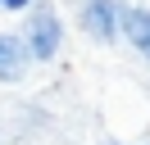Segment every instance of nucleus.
Instances as JSON below:
<instances>
[{"label": "nucleus", "mask_w": 150, "mask_h": 145, "mask_svg": "<svg viewBox=\"0 0 150 145\" xmlns=\"http://www.w3.org/2000/svg\"><path fill=\"white\" fill-rule=\"evenodd\" d=\"M23 41H28V54H32V59H50V54L59 50V18L50 14V9H37Z\"/></svg>", "instance_id": "f257e3e1"}, {"label": "nucleus", "mask_w": 150, "mask_h": 145, "mask_svg": "<svg viewBox=\"0 0 150 145\" xmlns=\"http://www.w3.org/2000/svg\"><path fill=\"white\" fill-rule=\"evenodd\" d=\"M32 54H28V41L18 32H0V82H18L28 72Z\"/></svg>", "instance_id": "f03ea898"}, {"label": "nucleus", "mask_w": 150, "mask_h": 145, "mask_svg": "<svg viewBox=\"0 0 150 145\" xmlns=\"http://www.w3.org/2000/svg\"><path fill=\"white\" fill-rule=\"evenodd\" d=\"M86 27L100 41H114V32H118V5L114 0H86Z\"/></svg>", "instance_id": "7ed1b4c3"}, {"label": "nucleus", "mask_w": 150, "mask_h": 145, "mask_svg": "<svg viewBox=\"0 0 150 145\" xmlns=\"http://www.w3.org/2000/svg\"><path fill=\"white\" fill-rule=\"evenodd\" d=\"M118 23L127 32V41L150 59V9H127V14H118Z\"/></svg>", "instance_id": "20e7f679"}, {"label": "nucleus", "mask_w": 150, "mask_h": 145, "mask_svg": "<svg viewBox=\"0 0 150 145\" xmlns=\"http://www.w3.org/2000/svg\"><path fill=\"white\" fill-rule=\"evenodd\" d=\"M5 9H28V0H0Z\"/></svg>", "instance_id": "39448f33"}]
</instances>
